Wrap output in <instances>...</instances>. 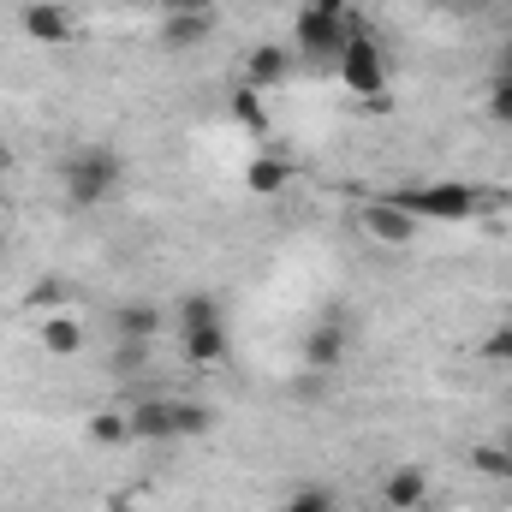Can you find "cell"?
Returning a JSON list of instances; mask_svg holds the SVG:
<instances>
[{
  "mask_svg": "<svg viewBox=\"0 0 512 512\" xmlns=\"http://www.w3.org/2000/svg\"><path fill=\"white\" fill-rule=\"evenodd\" d=\"M227 114H233V126L239 131H268V108H262V90H251V84H239L233 90V102H227Z\"/></svg>",
  "mask_w": 512,
  "mask_h": 512,
  "instance_id": "17",
  "label": "cell"
},
{
  "mask_svg": "<svg viewBox=\"0 0 512 512\" xmlns=\"http://www.w3.org/2000/svg\"><path fill=\"white\" fill-rule=\"evenodd\" d=\"M209 429H215V411L197 405V399H179V441H197V435H209Z\"/></svg>",
  "mask_w": 512,
  "mask_h": 512,
  "instance_id": "21",
  "label": "cell"
},
{
  "mask_svg": "<svg viewBox=\"0 0 512 512\" xmlns=\"http://www.w3.org/2000/svg\"><path fill=\"white\" fill-rule=\"evenodd\" d=\"M280 512H334V489H322V483H298Z\"/></svg>",
  "mask_w": 512,
  "mask_h": 512,
  "instance_id": "20",
  "label": "cell"
},
{
  "mask_svg": "<svg viewBox=\"0 0 512 512\" xmlns=\"http://www.w3.org/2000/svg\"><path fill=\"white\" fill-rule=\"evenodd\" d=\"M471 465H477L483 477H501V483H512V447H507V441H501V447H495V441L471 447Z\"/></svg>",
  "mask_w": 512,
  "mask_h": 512,
  "instance_id": "19",
  "label": "cell"
},
{
  "mask_svg": "<svg viewBox=\"0 0 512 512\" xmlns=\"http://www.w3.org/2000/svg\"><path fill=\"white\" fill-rule=\"evenodd\" d=\"M126 417H131V441H143V447H179V399H137Z\"/></svg>",
  "mask_w": 512,
  "mask_h": 512,
  "instance_id": "8",
  "label": "cell"
},
{
  "mask_svg": "<svg viewBox=\"0 0 512 512\" xmlns=\"http://www.w3.org/2000/svg\"><path fill=\"white\" fill-rule=\"evenodd\" d=\"M477 352H483L489 364H512V316H507V322H495V328L483 334V346H477Z\"/></svg>",
  "mask_w": 512,
  "mask_h": 512,
  "instance_id": "22",
  "label": "cell"
},
{
  "mask_svg": "<svg viewBox=\"0 0 512 512\" xmlns=\"http://www.w3.org/2000/svg\"><path fill=\"white\" fill-rule=\"evenodd\" d=\"M495 78H512V42L495 54Z\"/></svg>",
  "mask_w": 512,
  "mask_h": 512,
  "instance_id": "27",
  "label": "cell"
},
{
  "mask_svg": "<svg viewBox=\"0 0 512 512\" xmlns=\"http://www.w3.org/2000/svg\"><path fill=\"white\" fill-rule=\"evenodd\" d=\"M161 6V18L167 12H215V0H155Z\"/></svg>",
  "mask_w": 512,
  "mask_h": 512,
  "instance_id": "26",
  "label": "cell"
},
{
  "mask_svg": "<svg viewBox=\"0 0 512 512\" xmlns=\"http://www.w3.org/2000/svg\"><path fill=\"white\" fill-rule=\"evenodd\" d=\"M215 36V12H167L161 18V48L167 54H191Z\"/></svg>",
  "mask_w": 512,
  "mask_h": 512,
  "instance_id": "11",
  "label": "cell"
},
{
  "mask_svg": "<svg viewBox=\"0 0 512 512\" xmlns=\"http://www.w3.org/2000/svg\"><path fill=\"white\" fill-rule=\"evenodd\" d=\"M292 66H298V54H292V48L262 42V48H251V60H245V84H251V90H274V84H286V78H292Z\"/></svg>",
  "mask_w": 512,
  "mask_h": 512,
  "instance_id": "12",
  "label": "cell"
},
{
  "mask_svg": "<svg viewBox=\"0 0 512 512\" xmlns=\"http://www.w3.org/2000/svg\"><path fill=\"white\" fill-rule=\"evenodd\" d=\"M298 352H304V364H310V370H322V376H328V370H340V364L352 358V322H346V316H322V322H310Z\"/></svg>",
  "mask_w": 512,
  "mask_h": 512,
  "instance_id": "5",
  "label": "cell"
},
{
  "mask_svg": "<svg viewBox=\"0 0 512 512\" xmlns=\"http://www.w3.org/2000/svg\"><path fill=\"white\" fill-rule=\"evenodd\" d=\"M173 316H179V328H209V322H227V304L215 292H185Z\"/></svg>",
  "mask_w": 512,
  "mask_h": 512,
  "instance_id": "16",
  "label": "cell"
},
{
  "mask_svg": "<svg viewBox=\"0 0 512 512\" xmlns=\"http://www.w3.org/2000/svg\"><path fill=\"white\" fill-rule=\"evenodd\" d=\"M120 179H126V161L114 149H78L60 161V191H66V209H78V215L102 209L120 191Z\"/></svg>",
  "mask_w": 512,
  "mask_h": 512,
  "instance_id": "1",
  "label": "cell"
},
{
  "mask_svg": "<svg viewBox=\"0 0 512 512\" xmlns=\"http://www.w3.org/2000/svg\"><path fill=\"white\" fill-rule=\"evenodd\" d=\"M358 30H370V24L358 18V6H352L346 18H310V12H298V18H292V54H298L304 66L334 72L340 54H346V42H352Z\"/></svg>",
  "mask_w": 512,
  "mask_h": 512,
  "instance_id": "2",
  "label": "cell"
},
{
  "mask_svg": "<svg viewBox=\"0 0 512 512\" xmlns=\"http://www.w3.org/2000/svg\"><path fill=\"white\" fill-rule=\"evenodd\" d=\"M429 477L417 471V465H399V471H387L382 477V507L387 512H429Z\"/></svg>",
  "mask_w": 512,
  "mask_h": 512,
  "instance_id": "10",
  "label": "cell"
},
{
  "mask_svg": "<svg viewBox=\"0 0 512 512\" xmlns=\"http://www.w3.org/2000/svg\"><path fill=\"white\" fill-rule=\"evenodd\" d=\"M18 30H24L30 42H42V48H66V42L78 36V18H72L66 0H30V6L18 12Z\"/></svg>",
  "mask_w": 512,
  "mask_h": 512,
  "instance_id": "6",
  "label": "cell"
},
{
  "mask_svg": "<svg viewBox=\"0 0 512 512\" xmlns=\"http://www.w3.org/2000/svg\"><path fill=\"white\" fill-rule=\"evenodd\" d=\"M507 447H512V435H507Z\"/></svg>",
  "mask_w": 512,
  "mask_h": 512,
  "instance_id": "29",
  "label": "cell"
},
{
  "mask_svg": "<svg viewBox=\"0 0 512 512\" xmlns=\"http://www.w3.org/2000/svg\"><path fill=\"white\" fill-rule=\"evenodd\" d=\"M286 185H292V167L280 155H256L251 167H245V191L251 197H280Z\"/></svg>",
  "mask_w": 512,
  "mask_h": 512,
  "instance_id": "15",
  "label": "cell"
},
{
  "mask_svg": "<svg viewBox=\"0 0 512 512\" xmlns=\"http://www.w3.org/2000/svg\"><path fill=\"white\" fill-rule=\"evenodd\" d=\"M84 435H90V447H131V417L126 411H96Z\"/></svg>",
  "mask_w": 512,
  "mask_h": 512,
  "instance_id": "18",
  "label": "cell"
},
{
  "mask_svg": "<svg viewBox=\"0 0 512 512\" xmlns=\"http://www.w3.org/2000/svg\"><path fill=\"white\" fill-rule=\"evenodd\" d=\"M36 340H42V352H48V358H78V352H84V322H78V316H66V310H54V316H42Z\"/></svg>",
  "mask_w": 512,
  "mask_h": 512,
  "instance_id": "14",
  "label": "cell"
},
{
  "mask_svg": "<svg viewBox=\"0 0 512 512\" xmlns=\"http://www.w3.org/2000/svg\"><path fill=\"white\" fill-rule=\"evenodd\" d=\"M161 322H167V316H161V304L131 298V304L114 310V340H149V346H155V340H161Z\"/></svg>",
  "mask_w": 512,
  "mask_h": 512,
  "instance_id": "13",
  "label": "cell"
},
{
  "mask_svg": "<svg viewBox=\"0 0 512 512\" xmlns=\"http://www.w3.org/2000/svg\"><path fill=\"white\" fill-rule=\"evenodd\" d=\"M393 203H399L411 221H471V215H483V191L465 185V179L405 185V191H393Z\"/></svg>",
  "mask_w": 512,
  "mask_h": 512,
  "instance_id": "3",
  "label": "cell"
},
{
  "mask_svg": "<svg viewBox=\"0 0 512 512\" xmlns=\"http://www.w3.org/2000/svg\"><path fill=\"white\" fill-rule=\"evenodd\" d=\"M483 108H489L495 126H512V78H489V102Z\"/></svg>",
  "mask_w": 512,
  "mask_h": 512,
  "instance_id": "23",
  "label": "cell"
},
{
  "mask_svg": "<svg viewBox=\"0 0 512 512\" xmlns=\"http://www.w3.org/2000/svg\"><path fill=\"white\" fill-rule=\"evenodd\" d=\"M227 352H233L227 322H209V328H179V358H185L191 370H215V364H227Z\"/></svg>",
  "mask_w": 512,
  "mask_h": 512,
  "instance_id": "9",
  "label": "cell"
},
{
  "mask_svg": "<svg viewBox=\"0 0 512 512\" xmlns=\"http://www.w3.org/2000/svg\"><path fill=\"white\" fill-rule=\"evenodd\" d=\"M0 256H6V245H0Z\"/></svg>",
  "mask_w": 512,
  "mask_h": 512,
  "instance_id": "28",
  "label": "cell"
},
{
  "mask_svg": "<svg viewBox=\"0 0 512 512\" xmlns=\"http://www.w3.org/2000/svg\"><path fill=\"white\" fill-rule=\"evenodd\" d=\"M149 364V340H114V370H143Z\"/></svg>",
  "mask_w": 512,
  "mask_h": 512,
  "instance_id": "24",
  "label": "cell"
},
{
  "mask_svg": "<svg viewBox=\"0 0 512 512\" xmlns=\"http://www.w3.org/2000/svg\"><path fill=\"white\" fill-rule=\"evenodd\" d=\"M334 78H340L358 102H382L387 96V48L370 36V30H358V36L346 42V54H340Z\"/></svg>",
  "mask_w": 512,
  "mask_h": 512,
  "instance_id": "4",
  "label": "cell"
},
{
  "mask_svg": "<svg viewBox=\"0 0 512 512\" xmlns=\"http://www.w3.org/2000/svg\"><path fill=\"white\" fill-rule=\"evenodd\" d=\"M298 12H310V18H346L352 0H298Z\"/></svg>",
  "mask_w": 512,
  "mask_h": 512,
  "instance_id": "25",
  "label": "cell"
},
{
  "mask_svg": "<svg viewBox=\"0 0 512 512\" xmlns=\"http://www.w3.org/2000/svg\"><path fill=\"white\" fill-rule=\"evenodd\" d=\"M358 227H364L376 245H387V251H405V245L417 239V227H423V221H411L393 197H370V203L358 209Z\"/></svg>",
  "mask_w": 512,
  "mask_h": 512,
  "instance_id": "7",
  "label": "cell"
}]
</instances>
